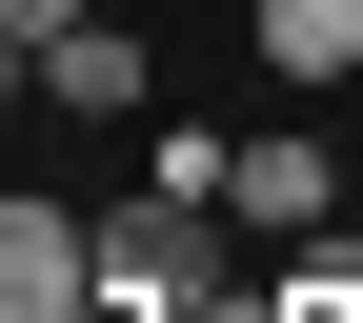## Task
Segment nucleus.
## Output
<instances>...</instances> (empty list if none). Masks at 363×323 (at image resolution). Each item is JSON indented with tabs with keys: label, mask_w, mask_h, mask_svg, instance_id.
<instances>
[{
	"label": "nucleus",
	"mask_w": 363,
	"mask_h": 323,
	"mask_svg": "<svg viewBox=\"0 0 363 323\" xmlns=\"http://www.w3.org/2000/svg\"><path fill=\"white\" fill-rule=\"evenodd\" d=\"M40 102H61V121H142V40H121V21H61V40H40Z\"/></svg>",
	"instance_id": "4"
},
{
	"label": "nucleus",
	"mask_w": 363,
	"mask_h": 323,
	"mask_svg": "<svg viewBox=\"0 0 363 323\" xmlns=\"http://www.w3.org/2000/svg\"><path fill=\"white\" fill-rule=\"evenodd\" d=\"M61 21H101V0H0V40H21V61H40V40H61Z\"/></svg>",
	"instance_id": "6"
},
{
	"label": "nucleus",
	"mask_w": 363,
	"mask_h": 323,
	"mask_svg": "<svg viewBox=\"0 0 363 323\" xmlns=\"http://www.w3.org/2000/svg\"><path fill=\"white\" fill-rule=\"evenodd\" d=\"M363 61V0H262V81H343Z\"/></svg>",
	"instance_id": "5"
},
{
	"label": "nucleus",
	"mask_w": 363,
	"mask_h": 323,
	"mask_svg": "<svg viewBox=\"0 0 363 323\" xmlns=\"http://www.w3.org/2000/svg\"><path fill=\"white\" fill-rule=\"evenodd\" d=\"M101 303H222V202H182V182H142V202H101Z\"/></svg>",
	"instance_id": "1"
},
{
	"label": "nucleus",
	"mask_w": 363,
	"mask_h": 323,
	"mask_svg": "<svg viewBox=\"0 0 363 323\" xmlns=\"http://www.w3.org/2000/svg\"><path fill=\"white\" fill-rule=\"evenodd\" d=\"M101 323H162V303H101Z\"/></svg>",
	"instance_id": "7"
},
{
	"label": "nucleus",
	"mask_w": 363,
	"mask_h": 323,
	"mask_svg": "<svg viewBox=\"0 0 363 323\" xmlns=\"http://www.w3.org/2000/svg\"><path fill=\"white\" fill-rule=\"evenodd\" d=\"M222 222H242V243H343V162L323 142H242L222 162Z\"/></svg>",
	"instance_id": "3"
},
{
	"label": "nucleus",
	"mask_w": 363,
	"mask_h": 323,
	"mask_svg": "<svg viewBox=\"0 0 363 323\" xmlns=\"http://www.w3.org/2000/svg\"><path fill=\"white\" fill-rule=\"evenodd\" d=\"M0 323H101V222L81 202H0Z\"/></svg>",
	"instance_id": "2"
}]
</instances>
